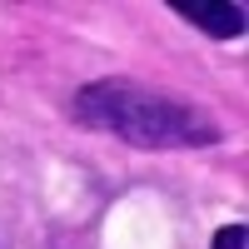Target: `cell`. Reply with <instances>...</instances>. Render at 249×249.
<instances>
[{"label":"cell","instance_id":"6da1fadb","mask_svg":"<svg viewBox=\"0 0 249 249\" xmlns=\"http://www.w3.org/2000/svg\"><path fill=\"white\" fill-rule=\"evenodd\" d=\"M75 120L90 130H105L140 150H184V144H214L219 124L199 105L179 95H164L135 80H95L75 95Z\"/></svg>","mask_w":249,"mask_h":249},{"label":"cell","instance_id":"7a4b0ae2","mask_svg":"<svg viewBox=\"0 0 249 249\" xmlns=\"http://www.w3.org/2000/svg\"><path fill=\"white\" fill-rule=\"evenodd\" d=\"M175 15H184L190 25H199L214 40H234L244 35V5H230V0H175Z\"/></svg>","mask_w":249,"mask_h":249},{"label":"cell","instance_id":"3957f363","mask_svg":"<svg viewBox=\"0 0 249 249\" xmlns=\"http://www.w3.org/2000/svg\"><path fill=\"white\" fill-rule=\"evenodd\" d=\"M214 249H244V224L234 219L230 230H219V234H214Z\"/></svg>","mask_w":249,"mask_h":249}]
</instances>
